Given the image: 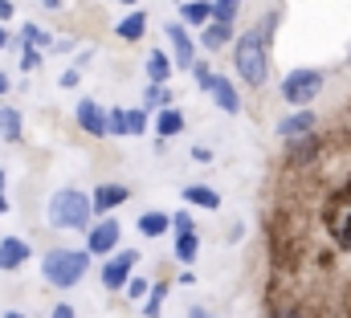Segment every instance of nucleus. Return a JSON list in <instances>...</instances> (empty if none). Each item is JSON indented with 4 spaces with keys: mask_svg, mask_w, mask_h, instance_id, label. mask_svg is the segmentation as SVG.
<instances>
[{
    "mask_svg": "<svg viewBox=\"0 0 351 318\" xmlns=\"http://www.w3.org/2000/svg\"><path fill=\"white\" fill-rule=\"evenodd\" d=\"M86 269H90V253H86V249H49V253H45V261H41L45 282H49V286H58V290L78 286V282L86 278Z\"/></svg>",
    "mask_w": 351,
    "mask_h": 318,
    "instance_id": "nucleus-1",
    "label": "nucleus"
},
{
    "mask_svg": "<svg viewBox=\"0 0 351 318\" xmlns=\"http://www.w3.org/2000/svg\"><path fill=\"white\" fill-rule=\"evenodd\" d=\"M233 66L245 86H262L269 74V58H265V41L258 29H245L237 41H233Z\"/></svg>",
    "mask_w": 351,
    "mask_h": 318,
    "instance_id": "nucleus-2",
    "label": "nucleus"
},
{
    "mask_svg": "<svg viewBox=\"0 0 351 318\" xmlns=\"http://www.w3.org/2000/svg\"><path fill=\"white\" fill-rule=\"evenodd\" d=\"M49 225L53 229H90V196L78 192V188H58L49 196Z\"/></svg>",
    "mask_w": 351,
    "mask_h": 318,
    "instance_id": "nucleus-3",
    "label": "nucleus"
},
{
    "mask_svg": "<svg viewBox=\"0 0 351 318\" xmlns=\"http://www.w3.org/2000/svg\"><path fill=\"white\" fill-rule=\"evenodd\" d=\"M319 90H323V74L319 70H294L290 78L282 82V98L290 106H298V110H306L319 98Z\"/></svg>",
    "mask_w": 351,
    "mask_h": 318,
    "instance_id": "nucleus-4",
    "label": "nucleus"
},
{
    "mask_svg": "<svg viewBox=\"0 0 351 318\" xmlns=\"http://www.w3.org/2000/svg\"><path fill=\"white\" fill-rule=\"evenodd\" d=\"M135 261H139V257H135L131 249H123L119 257H106V265H102V273H98V278H102V286H106V290H123V286L131 282Z\"/></svg>",
    "mask_w": 351,
    "mask_h": 318,
    "instance_id": "nucleus-5",
    "label": "nucleus"
},
{
    "mask_svg": "<svg viewBox=\"0 0 351 318\" xmlns=\"http://www.w3.org/2000/svg\"><path fill=\"white\" fill-rule=\"evenodd\" d=\"M164 37L172 41L176 66H180V70H192V62H196V41L188 37V29H184L180 21H168V25H164Z\"/></svg>",
    "mask_w": 351,
    "mask_h": 318,
    "instance_id": "nucleus-6",
    "label": "nucleus"
},
{
    "mask_svg": "<svg viewBox=\"0 0 351 318\" xmlns=\"http://www.w3.org/2000/svg\"><path fill=\"white\" fill-rule=\"evenodd\" d=\"M123 237V229H119V221L114 217H102L98 225H90V237H86V253H110L114 245Z\"/></svg>",
    "mask_w": 351,
    "mask_h": 318,
    "instance_id": "nucleus-7",
    "label": "nucleus"
},
{
    "mask_svg": "<svg viewBox=\"0 0 351 318\" xmlns=\"http://www.w3.org/2000/svg\"><path fill=\"white\" fill-rule=\"evenodd\" d=\"M127 196H131V192H127L123 184H98V188L90 192V212H102V217H110V208H119Z\"/></svg>",
    "mask_w": 351,
    "mask_h": 318,
    "instance_id": "nucleus-8",
    "label": "nucleus"
},
{
    "mask_svg": "<svg viewBox=\"0 0 351 318\" xmlns=\"http://www.w3.org/2000/svg\"><path fill=\"white\" fill-rule=\"evenodd\" d=\"M311 131H315V114H311V110H294V114H286V119L278 123V135H282V139H290V143L306 139Z\"/></svg>",
    "mask_w": 351,
    "mask_h": 318,
    "instance_id": "nucleus-9",
    "label": "nucleus"
},
{
    "mask_svg": "<svg viewBox=\"0 0 351 318\" xmlns=\"http://www.w3.org/2000/svg\"><path fill=\"white\" fill-rule=\"evenodd\" d=\"M74 119H78V127L90 131V135H106V114H102V106H98L94 98H82V102L74 106Z\"/></svg>",
    "mask_w": 351,
    "mask_h": 318,
    "instance_id": "nucleus-10",
    "label": "nucleus"
},
{
    "mask_svg": "<svg viewBox=\"0 0 351 318\" xmlns=\"http://www.w3.org/2000/svg\"><path fill=\"white\" fill-rule=\"evenodd\" d=\"M25 261H29V245H25V241H16V237L0 241V269L12 273V269H21Z\"/></svg>",
    "mask_w": 351,
    "mask_h": 318,
    "instance_id": "nucleus-11",
    "label": "nucleus"
},
{
    "mask_svg": "<svg viewBox=\"0 0 351 318\" xmlns=\"http://www.w3.org/2000/svg\"><path fill=\"white\" fill-rule=\"evenodd\" d=\"M208 94H213V102H217L225 114H237V110H241V102H237V86H233L229 78H213V90H208Z\"/></svg>",
    "mask_w": 351,
    "mask_h": 318,
    "instance_id": "nucleus-12",
    "label": "nucleus"
},
{
    "mask_svg": "<svg viewBox=\"0 0 351 318\" xmlns=\"http://www.w3.org/2000/svg\"><path fill=\"white\" fill-rule=\"evenodd\" d=\"M229 41H233V25H217V21H208V25H204V33H200V45H204L208 53L225 49Z\"/></svg>",
    "mask_w": 351,
    "mask_h": 318,
    "instance_id": "nucleus-13",
    "label": "nucleus"
},
{
    "mask_svg": "<svg viewBox=\"0 0 351 318\" xmlns=\"http://www.w3.org/2000/svg\"><path fill=\"white\" fill-rule=\"evenodd\" d=\"M184 204H196V208H221V192H213V188H204V184H188L184 188Z\"/></svg>",
    "mask_w": 351,
    "mask_h": 318,
    "instance_id": "nucleus-14",
    "label": "nucleus"
},
{
    "mask_svg": "<svg viewBox=\"0 0 351 318\" xmlns=\"http://www.w3.org/2000/svg\"><path fill=\"white\" fill-rule=\"evenodd\" d=\"M156 131H160V139H176V135L184 131V114H180L176 106H164L160 119H156Z\"/></svg>",
    "mask_w": 351,
    "mask_h": 318,
    "instance_id": "nucleus-15",
    "label": "nucleus"
},
{
    "mask_svg": "<svg viewBox=\"0 0 351 318\" xmlns=\"http://www.w3.org/2000/svg\"><path fill=\"white\" fill-rule=\"evenodd\" d=\"M114 33H119L123 41H139V37L147 33V16H143V12H131V16H123V21L114 25Z\"/></svg>",
    "mask_w": 351,
    "mask_h": 318,
    "instance_id": "nucleus-16",
    "label": "nucleus"
},
{
    "mask_svg": "<svg viewBox=\"0 0 351 318\" xmlns=\"http://www.w3.org/2000/svg\"><path fill=\"white\" fill-rule=\"evenodd\" d=\"M180 16H184V25H208L213 21V8H208V0H188L184 8H180Z\"/></svg>",
    "mask_w": 351,
    "mask_h": 318,
    "instance_id": "nucleus-17",
    "label": "nucleus"
},
{
    "mask_svg": "<svg viewBox=\"0 0 351 318\" xmlns=\"http://www.w3.org/2000/svg\"><path fill=\"white\" fill-rule=\"evenodd\" d=\"M21 127H25L21 123V110L16 106H0V139H8V143L21 139Z\"/></svg>",
    "mask_w": 351,
    "mask_h": 318,
    "instance_id": "nucleus-18",
    "label": "nucleus"
},
{
    "mask_svg": "<svg viewBox=\"0 0 351 318\" xmlns=\"http://www.w3.org/2000/svg\"><path fill=\"white\" fill-rule=\"evenodd\" d=\"M147 78H152V86H164L172 78V58L168 53H152L147 58Z\"/></svg>",
    "mask_w": 351,
    "mask_h": 318,
    "instance_id": "nucleus-19",
    "label": "nucleus"
},
{
    "mask_svg": "<svg viewBox=\"0 0 351 318\" xmlns=\"http://www.w3.org/2000/svg\"><path fill=\"white\" fill-rule=\"evenodd\" d=\"M139 233L143 237H164L168 233V217L164 212H143L139 217Z\"/></svg>",
    "mask_w": 351,
    "mask_h": 318,
    "instance_id": "nucleus-20",
    "label": "nucleus"
},
{
    "mask_svg": "<svg viewBox=\"0 0 351 318\" xmlns=\"http://www.w3.org/2000/svg\"><path fill=\"white\" fill-rule=\"evenodd\" d=\"M196 249H200V241H196V229L176 237V257H180V261H196Z\"/></svg>",
    "mask_w": 351,
    "mask_h": 318,
    "instance_id": "nucleus-21",
    "label": "nucleus"
},
{
    "mask_svg": "<svg viewBox=\"0 0 351 318\" xmlns=\"http://www.w3.org/2000/svg\"><path fill=\"white\" fill-rule=\"evenodd\" d=\"M21 37H25V45H29V49H49V33H45L41 25H25V29H21Z\"/></svg>",
    "mask_w": 351,
    "mask_h": 318,
    "instance_id": "nucleus-22",
    "label": "nucleus"
},
{
    "mask_svg": "<svg viewBox=\"0 0 351 318\" xmlns=\"http://www.w3.org/2000/svg\"><path fill=\"white\" fill-rule=\"evenodd\" d=\"M208 8H213V21L217 25H233V16H237V4L233 0H208Z\"/></svg>",
    "mask_w": 351,
    "mask_h": 318,
    "instance_id": "nucleus-23",
    "label": "nucleus"
},
{
    "mask_svg": "<svg viewBox=\"0 0 351 318\" xmlns=\"http://www.w3.org/2000/svg\"><path fill=\"white\" fill-rule=\"evenodd\" d=\"M164 298H168V286H152V290H147V306H143V315H147V318H160V310H164Z\"/></svg>",
    "mask_w": 351,
    "mask_h": 318,
    "instance_id": "nucleus-24",
    "label": "nucleus"
},
{
    "mask_svg": "<svg viewBox=\"0 0 351 318\" xmlns=\"http://www.w3.org/2000/svg\"><path fill=\"white\" fill-rule=\"evenodd\" d=\"M106 135H127V110L114 106V110L106 114Z\"/></svg>",
    "mask_w": 351,
    "mask_h": 318,
    "instance_id": "nucleus-25",
    "label": "nucleus"
},
{
    "mask_svg": "<svg viewBox=\"0 0 351 318\" xmlns=\"http://www.w3.org/2000/svg\"><path fill=\"white\" fill-rule=\"evenodd\" d=\"M147 131V110H127V135H143Z\"/></svg>",
    "mask_w": 351,
    "mask_h": 318,
    "instance_id": "nucleus-26",
    "label": "nucleus"
},
{
    "mask_svg": "<svg viewBox=\"0 0 351 318\" xmlns=\"http://www.w3.org/2000/svg\"><path fill=\"white\" fill-rule=\"evenodd\" d=\"M192 74H196V86H200V90H213V78H217V74L208 70V62H192Z\"/></svg>",
    "mask_w": 351,
    "mask_h": 318,
    "instance_id": "nucleus-27",
    "label": "nucleus"
},
{
    "mask_svg": "<svg viewBox=\"0 0 351 318\" xmlns=\"http://www.w3.org/2000/svg\"><path fill=\"white\" fill-rule=\"evenodd\" d=\"M168 229H176V237L180 233H192V217L188 212H176V217H168Z\"/></svg>",
    "mask_w": 351,
    "mask_h": 318,
    "instance_id": "nucleus-28",
    "label": "nucleus"
},
{
    "mask_svg": "<svg viewBox=\"0 0 351 318\" xmlns=\"http://www.w3.org/2000/svg\"><path fill=\"white\" fill-rule=\"evenodd\" d=\"M123 290H127V294H131V298H143V294H147V290H152V286H147V282H143V278H131V282H127V286H123Z\"/></svg>",
    "mask_w": 351,
    "mask_h": 318,
    "instance_id": "nucleus-29",
    "label": "nucleus"
},
{
    "mask_svg": "<svg viewBox=\"0 0 351 318\" xmlns=\"http://www.w3.org/2000/svg\"><path fill=\"white\" fill-rule=\"evenodd\" d=\"M143 102H147V106H160V102H168V94H164V86H152Z\"/></svg>",
    "mask_w": 351,
    "mask_h": 318,
    "instance_id": "nucleus-30",
    "label": "nucleus"
},
{
    "mask_svg": "<svg viewBox=\"0 0 351 318\" xmlns=\"http://www.w3.org/2000/svg\"><path fill=\"white\" fill-rule=\"evenodd\" d=\"M78 78H82V74H78V66H74V70H66V74H62V86H66V90H70V86H78Z\"/></svg>",
    "mask_w": 351,
    "mask_h": 318,
    "instance_id": "nucleus-31",
    "label": "nucleus"
},
{
    "mask_svg": "<svg viewBox=\"0 0 351 318\" xmlns=\"http://www.w3.org/2000/svg\"><path fill=\"white\" fill-rule=\"evenodd\" d=\"M37 62H41V53H37V49H29V53H25V62H21V66H25V70H33V66H37Z\"/></svg>",
    "mask_w": 351,
    "mask_h": 318,
    "instance_id": "nucleus-32",
    "label": "nucleus"
},
{
    "mask_svg": "<svg viewBox=\"0 0 351 318\" xmlns=\"http://www.w3.org/2000/svg\"><path fill=\"white\" fill-rule=\"evenodd\" d=\"M12 16V0H0V21H8Z\"/></svg>",
    "mask_w": 351,
    "mask_h": 318,
    "instance_id": "nucleus-33",
    "label": "nucleus"
},
{
    "mask_svg": "<svg viewBox=\"0 0 351 318\" xmlns=\"http://www.w3.org/2000/svg\"><path fill=\"white\" fill-rule=\"evenodd\" d=\"M188 318H217V315H208L204 306H192V315H188Z\"/></svg>",
    "mask_w": 351,
    "mask_h": 318,
    "instance_id": "nucleus-34",
    "label": "nucleus"
},
{
    "mask_svg": "<svg viewBox=\"0 0 351 318\" xmlns=\"http://www.w3.org/2000/svg\"><path fill=\"white\" fill-rule=\"evenodd\" d=\"M53 318H74V310H70V306H58V315Z\"/></svg>",
    "mask_w": 351,
    "mask_h": 318,
    "instance_id": "nucleus-35",
    "label": "nucleus"
},
{
    "mask_svg": "<svg viewBox=\"0 0 351 318\" xmlns=\"http://www.w3.org/2000/svg\"><path fill=\"white\" fill-rule=\"evenodd\" d=\"M4 90H8V74H0V94H4Z\"/></svg>",
    "mask_w": 351,
    "mask_h": 318,
    "instance_id": "nucleus-36",
    "label": "nucleus"
},
{
    "mask_svg": "<svg viewBox=\"0 0 351 318\" xmlns=\"http://www.w3.org/2000/svg\"><path fill=\"white\" fill-rule=\"evenodd\" d=\"M4 45H8V33H4V29H0V49H4Z\"/></svg>",
    "mask_w": 351,
    "mask_h": 318,
    "instance_id": "nucleus-37",
    "label": "nucleus"
},
{
    "mask_svg": "<svg viewBox=\"0 0 351 318\" xmlns=\"http://www.w3.org/2000/svg\"><path fill=\"white\" fill-rule=\"evenodd\" d=\"M4 318H25V315H21V310H8V315H4Z\"/></svg>",
    "mask_w": 351,
    "mask_h": 318,
    "instance_id": "nucleus-38",
    "label": "nucleus"
},
{
    "mask_svg": "<svg viewBox=\"0 0 351 318\" xmlns=\"http://www.w3.org/2000/svg\"><path fill=\"white\" fill-rule=\"evenodd\" d=\"M0 212H8V200H4V196H0Z\"/></svg>",
    "mask_w": 351,
    "mask_h": 318,
    "instance_id": "nucleus-39",
    "label": "nucleus"
},
{
    "mask_svg": "<svg viewBox=\"0 0 351 318\" xmlns=\"http://www.w3.org/2000/svg\"><path fill=\"white\" fill-rule=\"evenodd\" d=\"M274 318H298V315H274Z\"/></svg>",
    "mask_w": 351,
    "mask_h": 318,
    "instance_id": "nucleus-40",
    "label": "nucleus"
},
{
    "mask_svg": "<svg viewBox=\"0 0 351 318\" xmlns=\"http://www.w3.org/2000/svg\"><path fill=\"white\" fill-rule=\"evenodd\" d=\"M123 4H139V0H123Z\"/></svg>",
    "mask_w": 351,
    "mask_h": 318,
    "instance_id": "nucleus-41",
    "label": "nucleus"
},
{
    "mask_svg": "<svg viewBox=\"0 0 351 318\" xmlns=\"http://www.w3.org/2000/svg\"><path fill=\"white\" fill-rule=\"evenodd\" d=\"M0 188H4V171H0Z\"/></svg>",
    "mask_w": 351,
    "mask_h": 318,
    "instance_id": "nucleus-42",
    "label": "nucleus"
},
{
    "mask_svg": "<svg viewBox=\"0 0 351 318\" xmlns=\"http://www.w3.org/2000/svg\"><path fill=\"white\" fill-rule=\"evenodd\" d=\"M233 4H241V0H233Z\"/></svg>",
    "mask_w": 351,
    "mask_h": 318,
    "instance_id": "nucleus-43",
    "label": "nucleus"
}]
</instances>
